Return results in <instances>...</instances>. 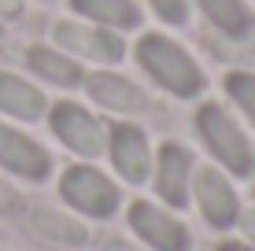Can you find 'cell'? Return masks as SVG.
Here are the masks:
<instances>
[{"label": "cell", "mask_w": 255, "mask_h": 251, "mask_svg": "<svg viewBox=\"0 0 255 251\" xmlns=\"http://www.w3.org/2000/svg\"><path fill=\"white\" fill-rule=\"evenodd\" d=\"M137 59L163 89L174 92V96H196V92L204 89V74H200V67L192 63V56L181 45L159 37V33H148V37L137 45Z\"/></svg>", "instance_id": "6da1fadb"}, {"label": "cell", "mask_w": 255, "mask_h": 251, "mask_svg": "<svg viewBox=\"0 0 255 251\" xmlns=\"http://www.w3.org/2000/svg\"><path fill=\"white\" fill-rule=\"evenodd\" d=\"M196 129H200V137H204V144L211 148V155H215L230 174L248 177L255 170V148H252V141L244 137V129L237 126L218 103H204V107H200Z\"/></svg>", "instance_id": "7a4b0ae2"}, {"label": "cell", "mask_w": 255, "mask_h": 251, "mask_svg": "<svg viewBox=\"0 0 255 251\" xmlns=\"http://www.w3.org/2000/svg\"><path fill=\"white\" fill-rule=\"evenodd\" d=\"M59 192L78 214H89V218H111L122 200L119 185L96 167H70L59 181Z\"/></svg>", "instance_id": "3957f363"}, {"label": "cell", "mask_w": 255, "mask_h": 251, "mask_svg": "<svg viewBox=\"0 0 255 251\" xmlns=\"http://www.w3.org/2000/svg\"><path fill=\"white\" fill-rule=\"evenodd\" d=\"M129 229L137 233L140 244L152 251H189L192 248L185 222L178 214H170L166 207L148 203V200H137L129 207Z\"/></svg>", "instance_id": "277c9868"}, {"label": "cell", "mask_w": 255, "mask_h": 251, "mask_svg": "<svg viewBox=\"0 0 255 251\" xmlns=\"http://www.w3.org/2000/svg\"><path fill=\"white\" fill-rule=\"evenodd\" d=\"M192 196L211 229H230L241 222V200H237L230 177L215 167H200L192 174Z\"/></svg>", "instance_id": "5b68a950"}, {"label": "cell", "mask_w": 255, "mask_h": 251, "mask_svg": "<svg viewBox=\"0 0 255 251\" xmlns=\"http://www.w3.org/2000/svg\"><path fill=\"white\" fill-rule=\"evenodd\" d=\"M52 129H56V137L70 152L85 155V159H93V155H100L108 148L104 126L96 122L85 107H78V103H56V107H52Z\"/></svg>", "instance_id": "8992f818"}, {"label": "cell", "mask_w": 255, "mask_h": 251, "mask_svg": "<svg viewBox=\"0 0 255 251\" xmlns=\"http://www.w3.org/2000/svg\"><path fill=\"white\" fill-rule=\"evenodd\" d=\"M108 152L111 163L129 185H144L148 174H152V148H148V137L140 133L137 126H111L108 133Z\"/></svg>", "instance_id": "52a82bcc"}, {"label": "cell", "mask_w": 255, "mask_h": 251, "mask_svg": "<svg viewBox=\"0 0 255 251\" xmlns=\"http://www.w3.org/2000/svg\"><path fill=\"white\" fill-rule=\"evenodd\" d=\"M0 167L26 181H45L52 174V155L33 137H26L11 126H0Z\"/></svg>", "instance_id": "ba28073f"}, {"label": "cell", "mask_w": 255, "mask_h": 251, "mask_svg": "<svg viewBox=\"0 0 255 251\" xmlns=\"http://www.w3.org/2000/svg\"><path fill=\"white\" fill-rule=\"evenodd\" d=\"M192 174H196V163L181 144L166 141L159 155H155V192L159 200H166L170 207H185L189 203V188H192Z\"/></svg>", "instance_id": "9c48e42d"}, {"label": "cell", "mask_w": 255, "mask_h": 251, "mask_svg": "<svg viewBox=\"0 0 255 251\" xmlns=\"http://www.w3.org/2000/svg\"><path fill=\"white\" fill-rule=\"evenodd\" d=\"M56 41L70 52L85 59H104V63H115L122 56V41L111 37L104 30H89V26H78V22H59L56 26Z\"/></svg>", "instance_id": "30bf717a"}, {"label": "cell", "mask_w": 255, "mask_h": 251, "mask_svg": "<svg viewBox=\"0 0 255 251\" xmlns=\"http://www.w3.org/2000/svg\"><path fill=\"white\" fill-rule=\"evenodd\" d=\"M89 92L96 103H104L111 111H122V115L144 111V92L122 74H89Z\"/></svg>", "instance_id": "8fae6325"}, {"label": "cell", "mask_w": 255, "mask_h": 251, "mask_svg": "<svg viewBox=\"0 0 255 251\" xmlns=\"http://www.w3.org/2000/svg\"><path fill=\"white\" fill-rule=\"evenodd\" d=\"M0 111H7V115H15V118L33 122V118L45 115V96H41L30 82H22V78L0 74Z\"/></svg>", "instance_id": "7c38bea8"}, {"label": "cell", "mask_w": 255, "mask_h": 251, "mask_svg": "<svg viewBox=\"0 0 255 251\" xmlns=\"http://www.w3.org/2000/svg\"><path fill=\"white\" fill-rule=\"evenodd\" d=\"M200 7H204V15L222 33H230V37H244V33L255 30V19H252L244 0H200Z\"/></svg>", "instance_id": "4fadbf2b"}, {"label": "cell", "mask_w": 255, "mask_h": 251, "mask_svg": "<svg viewBox=\"0 0 255 251\" xmlns=\"http://www.w3.org/2000/svg\"><path fill=\"white\" fill-rule=\"evenodd\" d=\"M30 67L41 78H48V82H56V85H67V89L85 78L82 67H78L74 59L59 56V52H52V48H30Z\"/></svg>", "instance_id": "5bb4252c"}, {"label": "cell", "mask_w": 255, "mask_h": 251, "mask_svg": "<svg viewBox=\"0 0 255 251\" xmlns=\"http://www.w3.org/2000/svg\"><path fill=\"white\" fill-rule=\"evenodd\" d=\"M70 4L82 15H89V19L104 22V26H119V30H129V26H137V19H140L129 0H70Z\"/></svg>", "instance_id": "9a60e30c"}, {"label": "cell", "mask_w": 255, "mask_h": 251, "mask_svg": "<svg viewBox=\"0 0 255 251\" xmlns=\"http://www.w3.org/2000/svg\"><path fill=\"white\" fill-rule=\"evenodd\" d=\"M33 226H37V233H45L48 240H56V244H82L85 240V229L59 211H37L33 214Z\"/></svg>", "instance_id": "2e32d148"}, {"label": "cell", "mask_w": 255, "mask_h": 251, "mask_svg": "<svg viewBox=\"0 0 255 251\" xmlns=\"http://www.w3.org/2000/svg\"><path fill=\"white\" fill-rule=\"evenodd\" d=\"M226 89H230V96L237 100V107L255 122V74H244V71L230 74L226 78Z\"/></svg>", "instance_id": "e0dca14e"}, {"label": "cell", "mask_w": 255, "mask_h": 251, "mask_svg": "<svg viewBox=\"0 0 255 251\" xmlns=\"http://www.w3.org/2000/svg\"><path fill=\"white\" fill-rule=\"evenodd\" d=\"M152 7L163 15L166 22H185V15H189L185 0H152Z\"/></svg>", "instance_id": "ac0fdd59"}, {"label": "cell", "mask_w": 255, "mask_h": 251, "mask_svg": "<svg viewBox=\"0 0 255 251\" xmlns=\"http://www.w3.org/2000/svg\"><path fill=\"white\" fill-rule=\"evenodd\" d=\"M218 251H255V244H248V240H226Z\"/></svg>", "instance_id": "d6986e66"}, {"label": "cell", "mask_w": 255, "mask_h": 251, "mask_svg": "<svg viewBox=\"0 0 255 251\" xmlns=\"http://www.w3.org/2000/svg\"><path fill=\"white\" fill-rule=\"evenodd\" d=\"M22 11V0H0V15H19Z\"/></svg>", "instance_id": "ffe728a7"}, {"label": "cell", "mask_w": 255, "mask_h": 251, "mask_svg": "<svg viewBox=\"0 0 255 251\" xmlns=\"http://www.w3.org/2000/svg\"><path fill=\"white\" fill-rule=\"evenodd\" d=\"M241 59H248V63H255V33H252V41L244 45V52H237Z\"/></svg>", "instance_id": "44dd1931"}]
</instances>
